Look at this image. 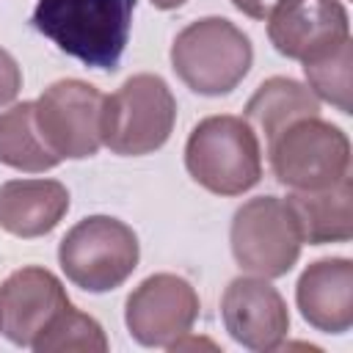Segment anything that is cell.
<instances>
[{
	"label": "cell",
	"instance_id": "cell-4",
	"mask_svg": "<svg viewBox=\"0 0 353 353\" xmlns=\"http://www.w3.org/2000/svg\"><path fill=\"white\" fill-rule=\"evenodd\" d=\"M176 99L160 74H132L102 105V143L121 157L160 149L174 130Z\"/></svg>",
	"mask_w": 353,
	"mask_h": 353
},
{
	"label": "cell",
	"instance_id": "cell-2",
	"mask_svg": "<svg viewBox=\"0 0 353 353\" xmlns=\"http://www.w3.org/2000/svg\"><path fill=\"white\" fill-rule=\"evenodd\" d=\"M254 63L251 39L223 17H204L185 25L171 44L176 77L201 97L234 91Z\"/></svg>",
	"mask_w": 353,
	"mask_h": 353
},
{
	"label": "cell",
	"instance_id": "cell-12",
	"mask_svg": "<svg viewBox=\"0 0 353 353\" xmlns=\"http://www.w3.org/2000/svg\"><path fill=\"white\" fill-rule=\"evenodd\" d=\"M221 317L229 336L248 350H276L290 331L287 303L262 276L229 281L221 298Z\"/></svg>",
	"mask_w": 353,
	"mask_h": 353
},
{
	"label": "cell",
	"instance_id": "cell-6",
	"mask_svg": "<svg viewBox=\"0 0 353 353\" xmlns=\"http://www.w3.org/2000/svg\"><path fill=\"white\" fill-rule=\"evenodd\" d=\"M270 168L290 190H320L350 174L347 135L320 116H306L284 127L270 143Z\"/></svg>",
	"mask_w": 353,
	"mask_h": 353
},
{
	"label": "cell",
	"instance_id": "cell-14",
	"mask_svg": "<svg viewBox=\"0 0 353 353\" xmlns=\"http://www.w3.org/2000/svg\"><path fill=\"white\" fill-rule=\"evenodd\" d=\"M69 210V190L58 179H11L0 185V229L14 237L52 232Z\"/></svg>",
	"mask_w": 353,
	"mask_h": 353
},
{
	"label": "cell",
	"instance_id": "cell-8",
	"mask_svg": "<svg viewBox=\"0 0 353 353\" xmlns=\"http://www.w3.org/2000/svg\"><path fill=\"white\" fill-rule=\"evenodd\" d=\"M36 124L58 160L94 157L102 146L105 94L83 80H58L33 102Z\"/></svg>",
	"mask_w": 353,
	"mask_h": 353
},
{
	"label": "cell",
	"instance_id": "cell-20",
	"mask_svg": "<svg viewBox=\"0 0 353 353\" xmlns=\"http://www.w3.org/2000/svg\"><path fill=\"white\" fill-rule=\"evenodd\" d=\"M22 88V72H19V63L14 61V55L8 50L0 47V108L14 102L17 94Z\"/></svg>",
	"mask_w": 353,
	"mask_h": 353
},
{
	"label": "cell",
	"instance_id": "cell-7",
	"mask_svg": "<svg viewBox=\"0 0 353 353\" xmlns=\"http://www.w3.org/2000/svg\"><path fill=\"white\" fill-rule=\"evenodd\" d=\"M229 240L237 265L262 279L290 273L303 245L298 221L287 199L279 196L248 199L232 218Z\"/></svg>",
	"mask_w": 353,
	"mask_h": 353
},
{
	"label": "cell",
	"instance_id": "cell-1",
	"mask_svg": "<svg viewBox=\"0 0 353 353\" xmlns=\"http://www.w3.org/2000/svg\"><path fill=\"white\" fill-rule=\"evenodd\" d=\"M138 0H39L30 25L61 52L113 72L124 55Z\"/></svg>",
	"mask_w": 353,
	"mask_h": 353
},
{
	"label": "cell",
	"instance_id": "cell-17",
	"mask_svg": "<svg viewBox=\"0 0 353 353\" xmlns=\"http://www.w3.org/2000/svg\"><path fill=\"white\" fill-rule=\"evenodd\" d=\"M0 163L25 174H41L61 163L39 132L33 102H19L0 113Z\"/></svg>",
	"mask_w": 353,
	"mask_h": 353
},
{
	"label": "cell",
	"instance_id": "cell-18",
	"mask_svg": "<svg viewBox=\"0 0 353 353\" xmlns=\"http://www.w3.org/2000/svg\"><path fill=\"white\" fill-rule=\"evenodd\" d=\"M350 66H353V44L345 39L334 50L303 61V74L317 99H325L339 113H350Z\"/></svg>",
	"mask_w": 353,
	"mask_h": 353
},
{
	"label": "cell",
	"instance_id": "cell-15",
	"mask_svg": "<svg viewBox=\"0 0 353 353\" xmlns=\"http://www.w3.org/2000/svg\"><path fill=\"white\" fill-rule=\"evenodd\" d=\"M287 204L309 245L347 243L353 237V185L350 174L320 190H292Z\"/></svg>",
	"mask_w": 353,
	"mask_h": 353
},
{
	"label": "cell",
	"instance_id": "cell-19",
	"mask_svg": "<svg viewBox=\"0 0 353 353\" xmlns=\"http://www.w3.org/2000/svg\"><path fill=\"white\" fill-rule=\"evenodd\" d=\"M36 353H55V350H83V353H105L108 350V336L102 325L74 309L72 303L55 317V323L33 342Z\"/></svg>",
	"mask_w": 353,
	"mask_h": 353
},
{
	"label": "cell",
	"instance_id": "cell-5",
	"mask_svg": "<svg viewBox=\"0 0 353 353\" xmlns=\"http://www.w3.org/2000/svg\"><path fill=\"white\" fill-rule=\"evenodd\" d=\"M138 234L110 215H88L77 221L58 245L61 270L85 292L121 287L138 268Z\"/></svg>",
	"mask_w": 353,
	"mask_h": 353
},
{
	"label": "cell",
	"instance_id": "cell-3",
	"mask_svg": "<svg viewBox=\"0 0 353 353\" xmlns=\"http://www.w3.org/2000/svg\"><path fill=\"white\" fill-rule=\"evenodd\" d=\"M188 174L218 196H240L262 176V152L254 127L240 116L201 119L185 143Z\"/></svg>",
	"mask_w": 353,
	"mask_h": 353
},
{
	"label": "cell",
	"instance_id": "cell-10",
	"mask_svg": "<svg viewBox=\"0 0 353 353\" xmlns=\"http://www.w3.org/2000/svg\"><path fill=\"white\" fill-rule=\"evenodd\" d=\"M69 303L55 273L39 265L19 268L0 284V331L8 342L33 347Z\"/></svg>",
	"mask_w": 353,
	"mask_h": 353
},
{
	"label": "cell",
	"instance_id": "cell-13",
	"mask_svg": "<svg viewBox=\"0 0 353 353\" xmlns=\"http://www.w3.org/2000/svg\"><path fill=\"white\" fill-rule=\"evenodd\" d=\"M303 320L323 334H345L353 325V262L328 256L312 262L295 287Z\"/></svg>",
	"mask_w": 353,
	"mask_h": 353
},
{
	"label": "cell",
	"instance_id": "cell-9",
	"mask_svg": "<svg viewBox=\"0 0 353 353\" xmlns=\"http://www.w3.org/2000/svg\"><path fill=\"white\" fill-rule=\"evenodd\" d=\"M199 309V295L188 279L176 273H154L130 292L124 323L135 342L171 350L185 334H190Z\"/></svg>",
	"mask_w": 353,
	"mask_h": 353
},
{
	"label": "cell",
	"instance_id": "cell-22",
	"mask_svg": "<svg viewBox=\"0 0 353 353\" xmlns=\"http://www.w3.org/2000/svg\"><path fill=\"white\" fill-rule=\"evenodd\" d=\"M188 0H152V6L154 8H163V11H171V8H179V6H185Z\"/></svg>",
	"mask_w": 353,
	"mask_h": 353
},
{
	"label": "cell",
	"instance_id": "cell-11",
	"mask_svg": "<svg viewBox=\"0 0 353 353\" xmlns=\"http://www.w3.org/2000/svg\"><path fill=\"white\" fill-rule=\"evenodd\" d=\"M268 36L276 52L303 63L350 39V22L339 0H281L268 14Z\"/></svg>",
	"mask_w": 353,
	"mask_h": 353
},
{
	"label": "cell",
	"instance_id": "cell-21",
	"mask_svg": "<svg viewBox=\"0 0 353 353\" xmlns=\"http://www.w3.org/2000/svg\"><path fill=\"white\" fill-rule=\"evenodd\" d=\"M281 0H232V6L237 11H243L251 19H268V14L279 6Z\"/></svg>",
	"mask_w": 353,
	"mask_h": 353
},
{
	"label": "cell",
	"instance_id": "cell-16",
	"mask_svg": "<svg viewBox=\"0 0 353 353\" xmlns=\"http://www.w3.org/2000/svg\"><path fill=\"white\" fill-rule=\"evenodd\" d=\"M306 116H320V99L312 94V88L292 77H270L259 83L245 105V121L254 127V132H262L268 143L284 127Z\"/></svg>",
	"mask_w": 353,
	"mask_h": 353
}]
</instances>
